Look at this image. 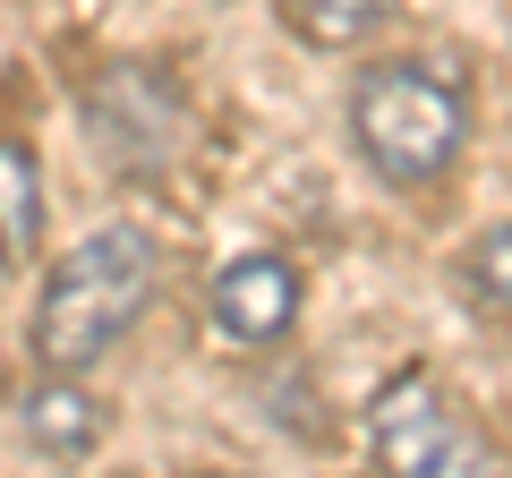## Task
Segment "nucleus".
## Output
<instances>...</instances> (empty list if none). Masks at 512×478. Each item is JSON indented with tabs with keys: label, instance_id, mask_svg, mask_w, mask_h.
I'll return each instance as SVG.
<instances>
[{
	"label": "nucleus",
	"instance_id": "nucleus-3",
	"mask_svg": "<svg viewBox=\"0 0 512 478\" xmlns=\"http://www.w3.org/2000/svg\"><path fill=\"white\" fill-rule=\"evenodd\" d=\"M367 453L384 478H504V453L444 402L436 376H393L367 410Z\"/></svg>",
	"mask_w": 512,
	"mask_h": 478
},
{
	"label": "nucleus",
	"instance_id": "nucleus-1",
	"mask_svg": "<svg viewBox=\"0 0 512 478\" xmlns=\"http://www.w3.org/2000/svg\"><path fill=\"white\" fill-rule=\"evenodd\" d=\"M350 137L384 188H436L470 146V77L444 52L367 60L350 86Z\"/></svg>",
	"mask_w": 512,
	"mask_h": 478
},
{
	"label": "nucleus",
	"instance_id": "nucleus-6",
	"mask_svg": "<svg viewBox=\"0 0 512 478\" xmlns=\"http://www.w3.org/2000/svg\"><path fill=\"white\" fill-rule=\"evenodd\" d=\"M18 419H26V444H35L43 461H86L94 444H103V402H94L69 368H52L43 385H26Z\"/></svg>",
	"mask_w": 512,
	"mask_h": 478
},
{
	"label": "nucleus",
	"instance_id": "nucleus-2",
	"mask_svg": "<svg viewBox=\"0 0 512 478\" xmlns=\"http://www.w3.org/2000/svg\"><path fill=\"white\" fill-rule=\"evenodd\" d=\"M154 308V239L137 222H103L43 274L35 299V359L43 368L86 376L94 359L120 350V333H137V316Z\"/></svg>",
	"mask_w": 512,
	"mask_h": 478
},
{
	"label": "nucleus",
	"instance_id": "nucleus-8",
	"mask_svg": "<svg viewBox=\"0 0 512 478\" xmlns=\"http://www.w3.org/2000/svg\"><path fill=\"white\" fill-rule=\"evenodd\" d=\"M282 18H291L299 43L342 52V43H367L384 18H393V0H282Z\"/></svg>",
	"mask_w": 512,
	"mask_h": 478
},
{
	"label": "nucleus",
	"instance_id": "nucleus-5",
	"mask_svg": "<svg viewBox=\"0 0 512 478\" xmlns=\"http://www.w3.org/2000/svg\"><path fill=\"white\" fill-rule=\"evenodd\" d=\"M205 308H214V325H222V342H239V350H265V342H282V333L299 325V265L291 257H231L214 274V291H205Z\"/></svg>",
	"mask_w": 512,
	"mask_h": 478
},
{
	"label": "nucleus",
	"instance_id": "nucleus-7",
	"mask_svg": "<svg viewBox=\"0 0 512 478\" xmlns=\"http://www.w3.org/2000/svg\"><path fill=\"white\" fill-rule=\"evenodd\" d=\"M43 239V171L18 137H0V265H26Z\"/></svg>",
	"mask_w": 512,
	"mask_h": 478
},
{
	"label": "nucleus",
	"instance_id": "nucleus-4",
	"mask_svg": "<svg viewBox=\"0 0 512 478\" xmlns=\"http://www.w3.org/2000/svg\"><path fill=\"white\" fill-rule=\"evenodd\" d=\"M86 129L94 146H103L111 171H128V180H154V171L180 154V86H171L163 69H146V60H120V69H103L86 86Z\"/></svg>",
	"mask_w": 512,
	"mask_h": 478
},
{
	"label": "nucleus",
	"instance_id": "nucleus-9",
	"mask_svg": "<svg viewBox=\"0 0 512 478\" xmlns=\"http://www.w3.org/2000/svg\"><path fill=\"white\" fill-rule=\"evenodd\" d=\"M461 282H470L487 308H512V222H495L470 257H461Z\"/></svg>",
	"mask_w": 512,
	"mask_h": 478
}]
</instances>
